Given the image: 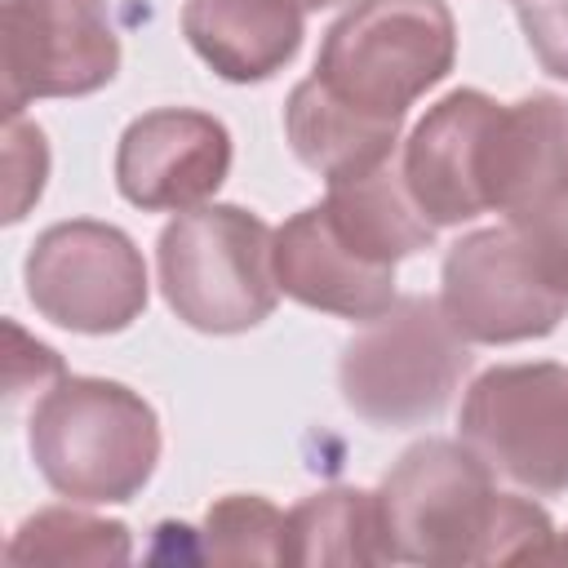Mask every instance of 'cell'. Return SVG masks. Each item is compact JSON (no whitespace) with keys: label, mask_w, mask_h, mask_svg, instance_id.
Wrapping results in <instances>:
<instances>
[{"label":"cell","mask_w":568,"mask_h":568,"mask_svg":"<svg viewBox=\"0 0 568 568\" xmlns=\"http://www.w3.org/2000/svg\"><path fill=\"white\" fill-rule=\"evenodd\" d=\"M390 559L404 564H546L555 550L550 515L497 475L462 439H417L377 488Z\"/></svg>","instance_id":"obj_1"},{"label":"cell","mask_w":568,"mask_h":568,"mask_svg":"<svg viewBox=\"0 0 568 568\" xmlns=\"http://www.w3.org/2000/svg\"><path fill=\"white\" fill-rule=\"evenodd\" d=\"M27 448L58 497L80 506H120L155 475L160 417L124 382L58 377L31 408Z\"/></svg>","instance_id":"obj_2"},{"label":"cell","mask_w":568,"mask_h":568,"mask_svg":"<svg viewBox=\"0 0 568 568\" xmlns=\"http://www.w3.org/2000/svg\"><path fill=\"white\" fill-rule=\"evenodd\" d=\"M453 62L457 22L444 0H351L324 31L311 80L368 120L404 124Z\"/></svg>","instance_id":"obj_3"},{"label":"cell","mask_w":568,"mask_h":568,"mask_svg":"<svg viewBox=\"0 0 568 568\" xmlns=\"http://www.w3.org/2000/svg\"><path fill=\"white\" fill-rule=\"evenodd\" d=\"M160 293L195 333H248L275 302V231L240 204H200L178 213L155 240Z\"/></svg>","instance_id":"obj_4"},{"label":"cell","mask_w":568,"mask_h":568,"mask_svg":"<svg viewBox=\"0 0 568 568\" xmlns=\"http://www.w3.org/2000/svg\"><path fill=\"white\" fill-rule=\"evenodd\" d=\"M470 368L466 337L435 297H395L342 346L337 386L355 417L382 430L430 422Z\"/></svg>","instance_id":"obj_5"},{"label":"cell","mask_w":568,"mask_h":568,"mask_svg":"<svg viewBox=\"0 0 568 568\" xmlns=\"http://www.w3.org/2000/svg\"><path fill=\"white\" fill-rule=\"evenodd\" d=\"M462 444L524 493H568V368L493 364L462 399Z\"/></svg>","instance_id":"obj_6"},{"label":"cell","mask_w":568,"mask_h":568,"mask_svg":"<svg viewBox=\"0 0 568 568\" xmlns=\"http://www.w3.org/2000/svg\"><path fill=\"white\" fill-rule=\"evenodd\" d=\"M22 284L31 306L71 333H124L146 311L142 248L111 222L75 217L36 235Z\"/></svg>","instance_id":"obj_7"},{"label":"cell","mask_w":568,"mask_h":568,"mask_svg":"<svg viewBox=\"0 0 568 568\" xmlns=\"http://www.w3.org/2000/svg\"><path fill=\"white\" fill-rule=\"evenodd\" d=\"M120 71V36L106 0H4L0 89L4 115L36 98H84Z\"/></svg>","instance_id":"obj_8"},{"label":"cell","mask_w":568,"mask_h":568,"mask_svg":"<svg viewBox=\"0 0 568 568\" xmlns=\"http://www.w3.org/2000/svg\"><path fill=\"white\" fill-rule=\"evenodd\" d=\"M439 306L448 324L479 346L532 342L568 320V297L541 280L519 226H484L444 253Z\"/></svg>","instance_id":"obj_9"},{"label":"cell","mask_w":568,"mask_h":568,"mask_svg":"<svg viewBox=\"0 0 568 568\" xmlns=\"http://www.w3.org/2000/svg\"><path fill=\"white\" fill-rule=\"evenodd\" d=\"M231 173V133L195 106L138 115L115 146V186L142 213H186L217 195Z\"/></svg>","instance_id":"obj_10"},{"label":"cell","mask_w":568,"mask_h":568,"mask_svg":"<svg viewBox=\"0 0 568 568\" xmlns=\"http://www.w3.org/2000/svg\"><path fill=\"white\" fill-rule=\"evenodd\" d=\"M479 191L506 222H532L568 200V98L497 102L479 146Z\"/></svg>","instance_id":"obj_11"},{"label":"cell","mask_w":568,"mask_h":568,"mask_svg":"<svg viewBox=\"0 0 568 568\" xmlns=\"http://www.w3.org/2000/svg\"><path fill=\"white\" fill-rule=\"evenodd\" d=\"M493 111L497 98L479 89H453L413 124L399 173L408 195L435 226H462L488 213L479 191V146Z\"/></svg>","instance_id":"obj_12"},{"label":"cell","mask_w":568,"mask_h":568,"mask_svg":"<svg viewBox=\"0 0 568 568\" xmlns=\"http://www.w3.org/2000/svg\"><path fill=\"white\" fill-rule=\"evenodd\" d=\"M275 280L293 302L359 324L395 306V266L359 257L320 204L293 213L275 231Z\"/></svg>","instance_id":"obj_13"},{"label":"cell","mask_w":568,"mask_h":568,"mask_svg":"<svg viewBox=\"0 0 568 568\" xmlns=\"http://www.w3.org/2000/svg\"><path fill=\"white\" fill-rule=\"evenodd\" d=\"M182 36L231 84H257L284 71L306 36L302 0H186Z\"/></svg>","instance_id":"obj_14"},{"label":"cell","mask_w":568,"mask_h":568,"mask_svg":"<svg viewBox=\"0 0 568 568\" xmlns=\"http://www.w3.org/2000/svg\"><path fill=\"white\" fill-rule=\"evenodd\" d=\"M320 209L359 257L382 266H395L399 257H413L435 240V222L417 209V200L404 186V173L390 160L373 173L328 182Z\"/></svg>","instance_id":"obj_15"},{"label":"cell","mask_w":568,"mask_h":568,"mask_svg":"<svg viewBox=\"0 0 568 568\" xmlns=\"http://www.w3.org/2000/svg\"><path fill=\"white\" fill-rule=\"evenodd\" d=\"M284 133H288L293 155L324 182H342V178L382 169L399 142V124L368 120V115L342 106L311 75L302 84H293V93L284 102Z\"/></svg>","instance_id":"obj_16"},{"label":"cell","mask_w":568,"mask_h":568,"mask_svg":"<svg viewBox=\"0 0 568 568\" xmlns=\"http://www.w3.org/2000/svg\"><path fill=\"white\" fill-rule=\"evenodd\" d=\"M377 493L324 488L288 510V564H386Z\"/></svg>","instance_id":"obj_17"},{"label":"cell","mask_w":568,"mask_h":568,"mask_svg":"<svg viewBox=\"0 0 568 568\" xmlns=\"http://www.w3.org/2000/svg\"><path fill=\"white\" fill-rule=\"evenodd\" d=\"M133 555L120 519H98L71 506H44L27 515L4 550L9 564H124Z\"/></svg>","instance_id":"obj_18"},{"label":"cell","mask_w":568,"mask_h":568,"mask_svg":"<svg viewBox=\"0 0 568 568\" xmlns=\"http://www.w3.org/2000/svg\"><path fill=\"white\" fill-rule=\"evenodd\" d=\"M200 537L213 564H288V515L253 493L217 497Z\"/></svg>","instance_id":"obj_19"},{"label":"cell","mask_w":568,"mask_h":568,"mask_svg":"<svg viewBox=\"0 0 568 568\" xmlns=\"http://www.w3.org/2000/svg\"><path fill=\"white\" fill-rule=\"evenodd\" d=\"M4 169H9V182H4V222H22L27 209L40 200L44 178H49L44 133L36 124H27L22 115H9V129H4Z\"/></svg>","instance_id":"obj_20"},{"label":"cell","mask_w":568,"mask_h":568,"mask_svg":"<svg viewBox=\"0 0 568 568\" xmlns=\"http://www.w3.org/2000/svg\"><path fill=\"white\" fill-rule=\"evenodd\" d=\"M519 27L541 71L568 80V0H519Z\"/></svg>","instance_id":"obj_21"},{"label":"cell","mask_w":568,"mask_h":568,"mask_svg":"<svg viewBox=\"0 0 568 568\" xmlns=\"http://www.w3.org/2000/svg\"><path fill=\"white\" fill-rule=\"evenodd\" d=\"M510 226H519L524 248H528L532 266L541 271V280L568 297V200L532 222H510Z\"/></svg>","instance_id":"obj_22"},{"label":"cell","mask_w":568,"mask_h":568,"mask_svg":"<svg viewBox=\"0 0 568 568\" xmlns=\"http://www.w3.org/2000/svg\"><path fill=\"white\" fill-rule=\"evenodd\" d=\"M550 559H555V564H568V532H564V537L555 541V550H550Z\"/></svg>","instance_id":"obj_23"},{"label":"cell","mask_w":568,"mask_h":568,"mask_svg":"<svg viewBox=\"0 0 568 568\" xmlns=\"http://www.w3.org/2000/svg\"><path fill=\"white\" fill-rule=\"evenodd\" d=\"M306 9H324V4H337V0H302Z\"/></svg>","instance_id":"obj_24"}]
</instances>
